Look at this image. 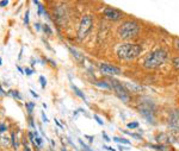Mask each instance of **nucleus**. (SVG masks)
I'll list each match as a JSON object with an SVG mask.
<instances>
[{
  "instance_id": "nucleus-1",
  "label": "nucleus",
  "mask_w": 179,
  "mask_h": 151,
  "mask_svg": "<svg viewBox=\"0 0 179 151\" xmlns=\"http://www.w3.org/2000/svg\"><path fill=\"white\" fill-rule=\"evenodd\" d=\"M138 32H140V25L135 20H125L117 29V35L123 41H130L135 38Z\"/></svg>"
},
{
  "instance_id": "nucleus-2",
  "label": "nucleus",
  "mask_w": 179,
  "mask_h": 151,
  "mask_svg": "<svg viewBox=\"0 0 179 151\" xmlns=\"http://www.w3.org/2000/svg\"><path fill=\"white\" fill-rule=\"evenodd\" d=\"M167 60V51L164 49H158L155 51H152L145 57L143 60V67L147 69H156L161 67Z\"/></svg>"
},
{
  "instance_id": "nucleus-3",
  "label": "nucleus",
  "mask_w": 179,
  "mask_h": 151,
  "mask_svg": "<svg viewBox=\"0 0 179 151\" xmlns=\"http://www.w3.org/2000/svg\"><path fill=\"white\" fill-rule=\"evenodd\" d=\"M141 51H142L141 45L135 44V43H124L117 48V56L121 60L133 61L136 57H138Z\"/></svg>"
},
{
  "instance_id": "nucleus-4",
  "label": "nucleus",
  "mask_w": 179,
  "mask_h": 151,
  "mask_svg": "<svg viewBox=\"0 0 179 151\" xmlns=\"http://www.w3.org/2000/svg\"><path fill=\"white\" fill-rule=\"evenodd\" d=\"M146 101L147 102H145V99L142 100V102L140 101V104H138V113L143 118H146L148 120V123L155 124V122H154V110H155V106H154V104L152 101H149V99H146Z\"/></svg>"
},
{
  "instance_id": "nucleus-5",
  "label": "nucleus",
  "mask_w": 179,
  "mask_h": 151,
  "mask_svg": "<svg viewBox=\"0 0 179 151\" xmlns=\"http://www.w3.org/2000/svg\"><path fill=\"white\" fill-rule=\"evenodd\" d=\"M93 26V18L92 15H84L81 18V22L79 24V29H78V39L83 41L86 38V36L90 33V31L92 30Z\"/></svg>"
},
{
  "instance_id": "nucleus-6",
  "label": "nucleus",
  "mask_w": 179,
  "mask_h": 151,
  "mask_svg": "<svg viewBox=\"0 0 179 151\" xmlns=\"http://www.w3.org/2000/svg\"><path fill=\"white\" fill-rule=\"evenodd\" d=\"M109 82H110L111 88L115 91L116 95L118 96V98H120L123 102L128 104V102H129V100H130V94H129V92L125 89L124 84H122L120 81H117V80H115V79H110V80H109Z\"/></svg>"
},
{
  "instance_id": "nucleus-7",
  "label": "nucleus",
  "mask_w": 179,
  "mask_h": 151,
  "mask_svg": "<svg viewBox=\"0 0 179 151\" xmlns=\"http://www.w3.org/2000/svg\"><path fill=\"white\" fill-rule=\"evenodd\" d=\"M99 70L102 74L106 75V76H112V75H120L122 73V70L116 67V66H112L109 63H100L99 64Z\"/></svg>"
},
{
  "instance_id": "nucleus-8",
  "label": "nucleus",
  "mask_w": 179,
  "mask_h": 151,
  "mask_svg": "<svg viewBox=\"0 0 179 151\" xmlns=\"http://www.w3.org/2000/svg\"><path fill=\"white\" fill-rule=\"evenodd\" d=\"M104 15H105L109 20L117 22V20L122 19V17H123V12H121L120 10L113 9V7H106V9L104 10Z\"/></svg>"
},
{
  "instance_id": "nucleus-9",
  "label": "nucleus",
  "mask_w": 179,
  "mask_h": 151,
  "mask_svg": "<svg viewBox=\"0 0 179 151\" xmlns=\"http://www.w3.org/2000/svg\"><path fill=\"white\" fill-rule=\"evenodd\" d=\"M168 124L173 129H179V111H172L168 118Z\"/></svg>"
},
{
  "instance_id": "nucleus-10",
  "label": "nucleus",
  "mask_w": 179,
  "mask_h": 151,
  "mask_svg": "<svg viewBox=\"0 0 179 151\" xmlns=\"http://www.w3.org/2000/svg\"><path fill=\"white\" fill-rule=\"evenodd\" d=\"M56 20L60 23H65V20L67 19V11H66V6H59L55 11Z\"/></svg>"
},
{
  "instance_id": "nucleus-11",
  "label": "nucleus",
  "mask_w": 179,
  "mask_h": 151,
  "mask_svg": "<svg viewBox=\"0 0 179 151\" xmlns=\"http://www.w3.org/2000/svg\"><path fill=\"white\" fill-rule=\"evenodd\" d=\"M124 87H125V89L130 93H138V92H141L142 91V87L141 86H138L136 83H131V82H125L124 83Z\"/></svg>"
},
{
  "instance_id": "nucleus-12",
  "label": "nucleus",
  "mask_w": 179,
  "mask_h": 151,
  "mask_svg": "<svg viewBox=\"0 0 179 151\" xmlns=\"http://www.w3.org/2000/svg\"><path fill=\"white\" fill-rule=\"evenodd\" d=\"M68 50L70 51V54L74 56V58H75L78 62H84V60H85V58H84V55H81L79 51H77L75 49H73V48L69 46V45H68Z\"/></svg>"
},
{
  "instance_id": "nucleus-13",
  "label": "nucleus",
  "mask_w": 179,
  "mask_h": 151,
  "mask_svg": "<svg viewBox=\"0 0 179 151\" xmlns=\"http://www.w3.org/2000/svg\"><path fill=\"white\" fill-rule=\"evenodd\" d=\"M72 88H73V91H74V93H75V95H78L80 99H83L84 101L87 104V100H86V96H85V94H84L83 92L77 87V86H72Z\"/></svg>"
},
{
  "instance_id": "nucleus-14",
  "label": "nucleus",
  "mask_w": 179,
  "mask_h": 151,
  "mask_svg": "<svg viewBox=\"0 0 179 151\" xmlns=\"http://www.w3.org/2000/svg\"><path fill=\"white\" fill-rule=\"evenodd\" d=\"M112 139H113V142L120 143V144H125V145H130V144H131V142H130V140H128V139H125V138L113 137Z\"/></svg>"
},
{
  "instance_id": "nucleus-15",
  "label": "nucleus",
  "mask_w": 179,
  "mask_h": 151,
  "mask_svg": "<svg viewBox=\"0 0 179 151\" xmlns=\"http://www.w3.org/2000/svg\"><path fill=\"white\" fill-rule=\"evenodd\" d=\"M156 140H158L159 143H167V142H170V139H168V136H167L166 133H161V135H158V136H156Z\"/></svg>"
},
{
  "instance_id": "nucleus-16",
  "label": "nucleus",
  "mask_w": 179,
  "mask_h": 151,
  "mask_svg": "<svg viewBox=\"0 0 179 151\" xmlns=\"http://www.w3.org/2000/svg\"><path fill=\"white\" fill-rule=\"evenodd\" d=\"M96 84H97V86H99V87L106 88V89H111L110 83H108L106 81H98V82H96Z\"/></svg>"
},
{
  "instance_id": "nucleus-17",
  "label": "nucleus",
  "mask_w": 179,
  "mask_h": 151,
  "mask_svg": "<svg viewBox=\"0 0 179 151\" xmlns=\"http://www.w3.org/2000/svg\"><path fill=\"white\" fill-rule=\"evenodd\" d=\"M25 107L28 110V113L31 115L32 114V111H34V107H35V102H27L25 104Z\"/></svg>"
},
{
  "instance_id": "nucleus-18",
  "label": "nucleus",
  "mask_w": 179,
  "mask_h": 151,
  "mask_svg": "<svg viewBox=\"0 0 179 151\" xmlns=\"http://www.w3.org/2000/svg\"><path fill=\"white\" fill-rule=\"evenodd\" d=\"M172 66H173V68L176 69L177 71H179V56L178 57H174L172 60Z\"/></svg>"
},
{
  "instance_id": "nucleus-19",
  "label": "nucleus",
  "mask_w": 179,
  "mask_h": 151,
  "mask_svg": "<svg viewBox=\"0 0 179 151\" xmlns=\"http://www.w3.org/2000/svg\"><path fill=\"white\" fill-rule=\"evenodd\" d=\"M9 94H11V95L13 96V98L18 99V100H20V99H22V95H20L18 92H16V91H10V93H9Z\"/></svg>"
},
{
  "instance_id": "nucleus-20",
  "label": "nucleus",
  "mask_w": 179,
  "mask_h": 151,
  "mask_svg": "<svg viewBox=\"0 0 179 151\" xmlns=\"http://www.w3.org/2000/svg\"><path fill=\"white\" fill-rule=\"evenodd\" d=\"M0 139H1V142H0V144H1V145L6 146V145L9 144V138L7 137H2V136H0Z\"/></svg>"
},
{
  "instance_id": "nucleus-21",
  "label": "nucleus",
  "mask_w": 179,
  "mask_h": 151,
  "mask_svg": "<svg viewBox=\"0 0 179 151\" xmlns=\"http://www.w3.org/2000/svg\"><path fill=\"white\" fill-rule=\"evenodd\" d=\"M123 132L125 133V135H129V136H131V137L138 138V139H141V136H138V135H135V133H131V132H129V131H127V130H123Z\"/></svg>"
},
{
  "instance_id": "nucleus-22",
  "label": "nucleus",
  "mask_w": 179,
  "mask_h": 151,
  "mask_svg": "<svg viewBox=\"0 0 179 151\" xmlns=\"http://www.w3.org/2000/svg\"><path fill=\"white\" fill-rule=\"evenodd\" d=\"M78 140H79V143H80V145H81V146H83V149L85 151H92L91 150V149H90V148H88V146H87V145H86V144H85V143H84L83 140H81V139H78Z\"/></svg>"
},
{
  "instance_id": "nucleus-23",
  "label": "nucleus",
  "mask_w": 179,
  "mask_h": 151,
  "mask_svg": "<svg viewBox=\"0 0 179 151\" xmlns=\"http://www.w3.org/2000/svg\"><path fill=\"white\" fill-rule=\"evenodd\" d=\"M11 139H12L13 148L14 149H17V148H18V143H16V135H14V132H12V135H11Z\"/></svg>"
},
{
  "instance_id": "nucleus-24",
  "label": "nucleus",
  "mask_w": 179,
  "mask_h": 151,
  "mask_svg": "<svg viewBox=\"0 0 179 151\" xmlns=\"http://www.w3.org/2000/svg\"><path fill=\"white\" fill-rule=\"evenodd\" d=\"M43 31H44L45 33H48V35H52V33H53V31H52V29L49 28L48 25H43Z\"/></svg>"
},
{
  "instance_id": "nucleus-25",
  "label": "nucleus",
  "mask_w": 179,
  "mask_h": 151,
  "mask_svg": "<svg viewBox=\"0 0 179 151\" xmlns=\"http://www.w3.org/2000/svg\"><path fill=\"white\" fill-rule=\"evenodd\" d=\"M37 6H38V15H41L42 13L47 14V12L44 11V7H43V5H41V4H38Z\"/></svg>"
},
{
  "instance_id": "nucleus-26",
  "label": "nucleus",
  "mask_w": 179,
  "mask_h": 151,
  "mask_svg": "<svg viewBox=\"0 0 179 151\" xmlns=\"http://www.w3.org/2000/svg\"><path fill=\"white\" fill-rule=\"evenodd\" d=\"M40 82H41L42 88H45V86H47V80L44 79V76H40Z\"/></svg>"
},
{
  "instance_id": "nucleus-27",
  "label": "nucleus",
  "mask_w": 179,
  "mask_h": 151,
  "mask_svg": "<svg viewBox=\"0 0 179 151\" xmlns=\"http://www.w3.org/2000/svg\"><path fill=\"white\" fill-rule=\"evenodd\" d=\"M129 129H136V127H138V122H134V123H129L128 125H127Z\"/></svg>"
},
{
  "instance_id": "nucleus-28",
  "label": "nucleus",
  "mask_w": 179,
  "mask_h": 151,
  "mask_svg": "<svg viewBox=\"0 0 179 151\" xmlns=\"http://www.w3.org/2000/svg\"><path fill=\"white\" fill-rule=\"evenodd\" d=\"M148 146L152 148V149H156L158 151H163V149H164L163 145H148Z\"/></svg>"
},
{
  "instance_id": "nucleus-29",
  "label": "nucleus",
  "mask_w": 179,
  "mask_h": 151,
  "mask_svg": "<svg viewBox=\"0 0 179 151\" xmlns=\"http://www.w3.org/2000/svg\"><path fill=\"white\" fill-rule=\"evenodd\" d=\"M93 118L96 119V120H97V123L99 124V125H104V122H103V120H102V119H100V118H99V117H98L97 114H95V115H93Z\"/></svg>"
},
{
  "instance_id": "nucleus-30",
  "label": "nucleus",
  "mask_w": 179,
  "mask_h": 151,
  "mask_svg": "<svg viewBox=\"0 0 179 151\" xmlns=\"http://www.w3.org/2000/svg\"><path fill=\"white\" fill-rule=\"evenodd\" d=\"M24 73H25L28 76H30V75H32V74H34V70H32V69H30V68H25Z\"/></svg>"
},
{
  "instance_id": "nucleus-31",
  "label": "nucleus",
  "mask_w": 179,
  "mask_h": 151,
  "mask_svg": "<svg viewBox=\"0 0 179 151\" xmlns=\"http://www.w3.org/2000/svg\"><path fill=\"white\" fill-rule=\"evenodd\" d=\"M29 124H30V126H31V127L36 129V125H35V123H34V119L31 118V115H30V118H29Z\"/></svg>"
},
{
  "instance_id": "nucleus-32",
  "label": "nucleus",
  "mask_w": 179,
  "mask_h": 151,
  "mask_svg": "<svg viewBox=\"0 0 179 151\" xmlns=\"http://www.w3.org/2000/svg\"><path fill=\"white\" fill-rule=\"evenodd\" d=\"M35 143H37V145H38V146H41L42 145V139L40 137H36L35 138Z\"/></svg>"
},
{
  "instance_id": "nucleus-33",
  "label": "nucleus",
  "mask_w": 179,
  "mask_h": 151,
  "mask_svg": "<svg viewBox=\"0 0 179 151\" xmlns=\"http://www.w3.org/2000/svg\"><path fill=\"white\" fill-rule=\"evenodd\" d=\"M6 131V126L4 125V124L0 123V133H2V132H5Z\"/></svg>"
},
{
  "instance_id": "nucleus-34",
  "label": "nucleus",
  "mask_w": 179,
  "mask_h": 151,
  "mask_svg": "<svg viewBox=\"0 0 179 151\" xmlns=\"http://www.w3.org/2000/svg\"><path fill=\"white\" fill-rule=\"evenodd\" d=\"M24 23L28 25L29 24V11H27V13H25V17H24Z\"/></svg>"
},
{
  "instance_id": "nucleus-35",
  "label": "nucleus",
  "mask_w": 179,
  "mask_h": 151,
  "mask_svg": "<svg viewBox=\"0 0 179 151\" xmlns=\"http://www.w3.org/2000/svg\"><path fill=\"white\" fill-rule=\"evenodd\" d=\"M9 5V1L7 0H4V1H0V7H4V6H7Z\"/></svg>"
},
{
  "instance_id": "nucleus-36",
  "label": "nucleus",
  "mask_w": 179,
  "mask_h": 151,
  "mask_svg": "<svg viewBox=\"0 0 179 151\" xmlns=\"http://www.w3.org/2000/svg\"><path fill=\"white\" fill-rule=\"evenodd\" d=\"M29 138H30V142H32V143H35V139H34V133L32 132H29Z\"/></svg>"
},
{
  "instance_id": "nucleus-37",
  "label": "nucleus",
  "mask_w": 179,
  "mask_h": 151,
  "mask_svg": "<svg viewBox=\"0 0 179 151\" xmlns=\"http://www.w3.org/2000/svg\"><path fill=\"white\" fill-rule=\"evenodd\" d=\"M24 151H31V149L28 146V143H27V140H24Z\"/></svg>"
},
{
  "instance_id": "nucleus-38",
  "label": "nucleus",
  "mask_w": 179,
  "mask_h": 151,
  "mask_svg": "<svg viewBox=\"0 0 179 151\" xmlns=\"http://www.w3.org/2000/svg\"><path fill=\"white\" fill-rule=\"evenodd\" d=\"M174 46H176L177 50H179V38H176V39H174Z\"/></svg>"
},
{
  "instance_id": "nucleus-39",
  "label": "nucleus",
  "mask_w": 179,
  "mask_h": 151,
  "mask_svg": "<svg viewBox=\"0 0 179 151\" xmlns=\"http://www.w3.org/2000/svg\"><path fill=\"white\" fill-rule=\"evenodd\" d=\"M42 119H43V122H44V123H48V122H49V120H48V118L45 117L44 112H42Z\"/></svg>"
},
{
  "instance_id": "nucleus-40",
  "label": "nucleus",
  "mask_w": 179,
  "mask_h": 151,
  "mask_svg": "<svg viewBox=\"0 0 179 151\" xmlns=\"http://www.w3.org/2000/svg\"><path fill=\"white\" fill-rule=\"evenodd\" d=\"M103 137H104V139H105L106 142H110V138L108 137V135H106L105 132H103Z\"/></svg>"
},
{
  "instance_id": "nucleus-41",
  "label": "nucleus",
  "mask_w": 179,
  "mask_h": 151,
  "mask_svg": "<svg viewBox=\"0 0 179 151\" xmlns=\"http://www.w3.org/2000/svg\"><path fill=\"white\" fill-rule=\"evenodd\" d=\"M30 93H31V95H32V96H35V98H36V99H37V98H38V94H36V93H35V92H34V91H32V89H30Z\"/></svg>"
},
{
  "instance_id": "nucleus-42",
  "label": "nucleus",
  "mask_w": 179,
  "mask_h": 151,
  "mask_svg": "<svg viewBox=\"0 0 179 151\" xmlns=\"http://www.w3.org/2000/svg\"><path fill=\"white\" fill-rule=\"evenodd\" d=\"M35 28H36L37 31H40V30H41V25H40L38 23H35Z\"/></svg>"
},
{
  "instance_id": "nucleus-43",
  "label": "nucleus",
  "mask_w": 179,
  "mask_h": 151,
  "mask_svg": "<svg viewBox=\"0 0 179 151\" xmlns=\"http://www.w3.org/2000/svg\"><path fill=\"white\" fill-rule=\"evenodd\" d=\"M104 149H106L108 151H116L113 148H110V146H104Z\"/></svg>"
},
{
  "instance_id": "nucleus-44",
  "label": "nucleus",
  "mask_w": 179,
  "mask_h": 151,
  "mask_svg": "<svg viewBox=\"0 0 179 151\" xmlns=\"http://www.w3.org/2000/svg\"><path fill=\"white\" fill-rule=\"evenodd\" d=\"M0 94H1V95H6V93L4 92V89L1 88V86H0Z\"/></svg>"
},
{
  "instance_id": "nucleus-45",
  "label": "nucleus",
  "mask_w": 179,
  "mask_h": 151,
  "mask_svg": "<svg viewBox=\"0 0 179 151\" xmlns=\"http://www.w3.org/2000/svg\"><path fill=\"white\" fill-rule=\"evenodd\" d=\"M22 53H23V48L20 49V53H19V56H18V60H20V58H22Z\"/></svg>"
},
{
  "instance_id": "nucleus-46",
  "label": "nucleus",
  "mask_w": 179,
  "mask_h": 151,
  "mask_svg": "<svg viewBox=\"0 0 179 151\" xmlns=\"http://www.w3.org/2000/svg\"><path fill=\"white\" fill-rule=\"evenodd\" d=\"M17 69H18V70H19V71H20L22 74H24V70H23V69L20 68V67H17Z\"/></svg>"
},
{
  "instance_id": "nucleus-47",
  "label": "nucleus",
  "mask_w": 179,
  "mask_h": 151,
  "mask_svg": "<svg viewBox=\"0 0 179 151\" xmlns=\"http://www.w3.org/2000/svg\"><path fill=\"white\" fill-rule=\"evenodd\" d=\"M0 66H2V60H1V57H0Z\"/></svg>"
},
{
  "instance_id": "nucleus-48",
  "label": "nucleus",
  "mask_w": 179,
  "mask_h": 151,
  "mask_svg": "<svg viewBox=\"0 0 179 151\" xmlns=\"http://www.w3.org/2000/svg\"><path fill=\"white\" fill-rule=\"evenodd\" d=\"M61 151H67V150H66V149H62V150H61Z\"/></svg>"
}]
</instances>
